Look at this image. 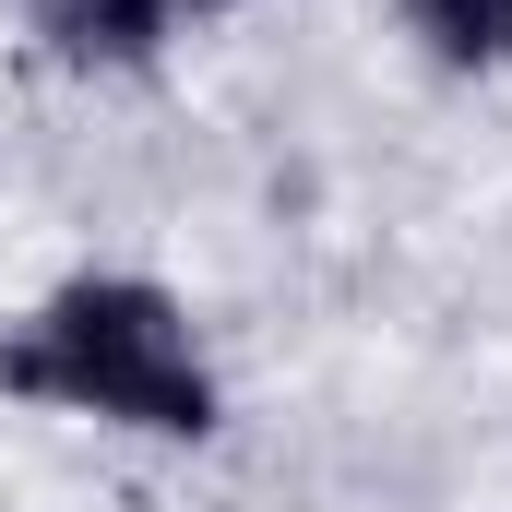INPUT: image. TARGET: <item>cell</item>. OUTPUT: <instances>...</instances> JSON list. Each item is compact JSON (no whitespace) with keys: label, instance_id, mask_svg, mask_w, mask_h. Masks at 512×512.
<instances>
[{"label":"cell","instance_id":"obj_1","mask_svg":"<svg viewBox=\"0 0 512 512\" xmlns=\"http://www.w3.org/2000/svg\"><path fill=\"white\" fill-rule=\"evenodd\" d=\"M0 382L48 393V405H72V417L167 429V441H203V429H215V382H203V358H191V322L167 310V286H131V274L60 286V298L0 346Z\"/></svg>","mask_w":512,"mask_h":512},{"label":"cell","instance_id":"obj_3","mask_svg":"<svg viewBox=\"0 0 512 512\" xmlns=\"http://www.w3.org/2000/svg\"><path fill=\"white\" fill-rule=\"evenodd\" d=\"M405 24H417L429 60H453V72H501L512 60V0H405Z\"/></svg>","mask_w":512,"mask_h":512},{"label":"cell","instance_id":"obj_2","mask_svg":"<svg viewBox=\"0 0 512 512\" xmlns=\"http://www.w3.org/2000/svg\"><path fill=\"white\" fill-rule=\"evenodd\" d=\"M179 12H227V0H36V36L72 60V72H131L167 48Z\"/></svg>","mask_w":512,"mask_h":512}]
</instances>
